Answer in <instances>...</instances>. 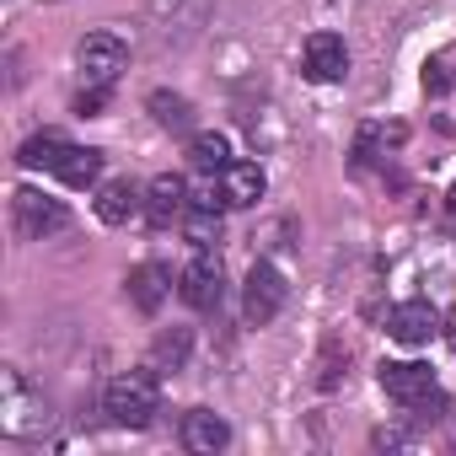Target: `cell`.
<instances>
[{
    "instance_id": "cell-1",
    "label": "cell",
    "mask_w": 456,
    "mask_h": 456,
    "mask_svg": "<svg viewBox=\"0 0 456 456\" xmlns=\"http://www.w3.org/2000/svg\"><path fill=\"white\" fill-rule=\"evenodd\" d=\"M156 403H161L156 365H145V370H124V376H113V381H108V392H102L108 419H113V424H124V429H145V424L156 419Z\"/></svg>"
},
{
    "instance_id": "cell-2",
    "label": "cell",
    "mask_w": 456,
    "mask_h": 456,
    "mask_svg": "<svg viewBox=\"0 0 456 456\" xmlns=\"http://www.w3.org/2000/svg\"><path fill=\"white\" fill-rule=\"evenodd\" d=\"M76 60H81V70H86L92 86H113L118 70H124V60H129V49H124L118 33H86L81 49H76Z\"/></svg>"
},
{
    "instance_id": "cell-3",
    "label": "cell",
    "mask_w": 456,
    "mask_h": 456,
    "mask_svg": "<svg viewBox=\"0 0 456 456\" xmlns=\"http://www.w3.org/2000/svg\"><path fill=\"white\" fill-rule=\"evenodd\" d=\"M12 209H17V232L22 237H49V232H60V225L70 220L65 215V204L60 199H49V193H38V188H17L12 193Z\"/></svg>"
},
{
    "instance_id": "cell-4",
    "label": "cell",
    "mask_w": 456,
    "mask_h": 456,
    "mask_svg": "<svg viewBox=\"0 0 456 456\" xmlns=\"http://www.w3.org/2000/svg\"><path fill=\"white\" fill-rule=\"evenodd\" d=\"M381 392L403 408H419L424 397H435V370L419 360H387L381 365Z\"/></svg>"
},
{
    "instance_id": "cell-5",
    "label": "cell",
    "mask_w": 456,
    "mask_h": 456,
    "mask_svg": "<svg viewBox=\"0 0 456 456\" xmlns=\"http://www.w3.org/2000/svg\"><path fill=\"white\" fill-rule=\"evenodd\" d=\"M280 306H285V280H280V269L274 264H253V274H248V290H242V312H248V322H274L280 317Z\"/></svg>"
},
{
    "instance_id": "cell-6",
    "label": "cell",
    "mask_w": 456,
    "mask_h": 456,
    "mask_svg": "<svg viewBox=\"0 0 456 456\" xmlns=\"http://www.w3.org/2000/svg\"><path fill=\"white\" fill-rule=\"evenodd\" d=\"M301 70H306V81H317V86L338 81V76L349 70V49H344V38H338V33H312V38H306V60H301Z\"/></svg>"
},
{
    "instance_id": "cell-7",
    "label": "cell",
    "mask_w": 456,
    "mask_h": 456,
    "mask_svg": "<svg viewBox=\"0 0 456 456\" xmlns=\"http://www.w3.org/2000/svg\"><path fill=\"white\" fill-rule=\"evenodd\" d=\"M183 301L193 306V312H215L220 306V290H225V280H220V258H209V253H199L188 269H183Z\"/></svg>"
},
{
    "instance_id": "cell-8",
    "label": "cell",
    "mask_w": 456,
    "mask_h": 456,
    "mask_svg": "<svg viewBox=\"0 0 456 456\" xmlns=\"http://www.w3.org/2000/svg\"><path fill=\"white\" fill-rule=\"evenodd\" d=\"M220 183V199H225V209H248V204H258L264 199V188H269V177H264V167L258 161H232L225 172H215Z\"/></svg>"
},
{
    "instance_id": "cell-9",
    "label": "cell",
    "mask_w": 456,
    "mask_h": 456,
    "mask_svg": "<svg viewBox=\"0 0 456 456\" xmlns=\"http://www.w3.org/2000/svg\"><path fill=\"white\" fill-rule=\"evenodd\" d=\"M435 328H440V317H435L429 301H403V306H392V317H387V333H392L397 344H429Z\"/></svg>"
},
{
    "instance_id": "cell-10",
    "label": "cell",
    "mask_w": 456,
    "mask_h": 456,
    "mask_svg": "<svg viewBox=\"0 0 456 456\" xmlns=\"http://www.w3.org/2000/svg\"><path fill=\"white\" fill-rule=\"evenodd\" d=\"M183 209H188V183H183L177 172H161V177L145 188V215H151V225H172Z\"/></svg>"
},
{
    "instance_id": "cell-11",
    "label": "cell",
    "mask_w": 456,
    "mask_h": 456,
    "mask_svg": "<svg viewBox=\"0 0 456 456\" xmlns=\"http://www.w3.org/2000/svg\"><path fill=\"white\" fill-rule=\"evenodd\" d=\"M225 440H232V429H225V419H220V413H209V408L183 413V445H188V451L215 456V451H225Z\"/></svg>"
},
{
    "instance_id": "cell-12",
    "label": "cell",
    "mask_w": 456,
    "mask_h": 456,
    "mask_svg": "<svg viewBox=\"0 0 456 456\" xmlns=\"http://www.w3.org/2000/svg\"><path fill=\"white\" fill-rule=\"evenodd\" d=\"M167 296H172V274H167L161 264H140V269L129 274V301H134L145 317H156Z\"/></svg>"
},
{
    "instance_id": "cell-13",
    "label": "cell",
    "mask_w": 456,
    "mask_h": 456,
    "mask_svg": "<svg viewBox=\"0 0 456 456\" xmlns=\"http://www.w3.org/2000/svg\"><path fill=\"white\" fill-rule=\"evenodd\" d=\"M140 204H145V199H140V188H134L129 177L102 183V193H97V220H102V225H124V220H134Z\"/></svg>"
},
{
    "instance_id": "cell-14",
    "label": "cell",
    "mask_w": 456,
    "mask_h": 456,
    "mask_svg": "<svg viewBox=\"0 0 456 456\" xmlns=\"http://www.w3.org/2000/svg\"><path fill=\"white\" fill-rule=\"evenodd\" d=\"M183 232H188V242H193L199 253H209V248L220 242V204L188 199V209H183Z\"/></svg>"
},
{
    "instance_id": "cell-15",
    "label": "cell",
    "mask_w": 456,
    "mask_h": 456,
    "mask_svg": "<svg viewBox=\"0 0 456 456\" xmlns=\"http://www.w3.org/2000/svg\"><path fill=\"white\" fill-rule=\"evenodd\" d=\"M54 177H65L70 188H92V183L102 177V151H92V145H70V151L60 156Z\"/></svg>"
},
{
    "instance_id": "cell-16",
    "label": "cell",
    "mask_w": 456,
    "mask_h": 456,
    "mask_svg": "<svg viewBox=\"0 0 456 456\" xmlns=\"http://www.w3.org/2000/svg\"><path fill=\"white\" fill-rule=\"evenodd\" d=\"M65 151H70V140H65V134H54V129H44V134H33V140L17 151V161H22V167H33V172H38V167H44V172H54Z\"/></svg>"
},
{
    "instance_id": "cell-17",
    "label": "cell",
    "mask_w": 456,
    "mask_h": 456,
    "mask_svg": "<svg viewBox=\"0 0 456 456\" xmlns=\"http://www.w3.org/2000/svg\"><path fill=\"white\" fill-rule=\"evenodd\" d=\"M188 161H193L199 172H225V167H232V145H225V134L204 129V134L188 140Z\"/></svg>"
},
{
    "instance_id": "cell-18",
    "label": "cell",
    "mask_w": 456,
    "mask_h": 456,
    "mask_svg": "<svg viewBox=\"0 0 456 456\" xmlns=\"http://www.w3.org/2000/svg\"><path fill=\"white\" fill-rule=\"evenodd\" d=\"M151 113H156V124H161V129H172V134H188V129H193V108H188V97L151 92Z\"/></svg>"
},
{
    "instance_id": "cell-19",
    "label": "cell",
    "mask_w": 456,
    "mask_h": 456,
    "mask_svg": "<svg viewBox=\"0 0 456 456\" xmlns=\"http://www.w3.org/2000/svg\"><path fill=\"white\" fill-rule=\"evenodd\" d=\"M183 360H188V328L161 333L156 349H151V365H156V370H183Z\"/></svg>"
},
{
    "instance_id": "cell-20",
    "label": "cell",
    "mask_w": 456,
    "mask_h": 456,
    "mask_svg": "<svg viewBox=\"0 0 456 456\" xmlns=\"http://www.w3.org/2000/svg\"><path fill=\"white\" fill-rule=\"evenodd\" d=\"M102 102H108V86H86V92L76 97V113H86V118H92V113H102Z\"/></svg>"
},
{
    "instance_id": "cell-21",
    "label": "cell",
    "mask_w": 456,
    "mask_h": 456,
    "mask_svg": "<svg viewBox=\"0 0 456 456\" xmlns=\"http://www.w3.org/2000/svg\"><path fill=\"white\" fill-rule=\"evenodd\" d=\"M445 81H451V76H445V65H440V60H435V65H424V92H445Z\"/></svg>"
},
{
    "instance_id": "cell-22",
    "label": "cell",
    "mask_w": 456,
    "mask_h": 456,
    "mask_svg": "<svg viewBox=\"0 0 456 456\" xmlns=\"http://www.w3.org/2000/svg\"><path fill=\"white\" fill-rule=\"evenodd\" d=\"M445 204H451V215H456V183H451V199H445Z\"/></svg>"
},
{
    "instance_id": "cell-23",
    "label": "cell",
    "mask_w": 456,
    "mask_h": 456,
    "mask_svg": "<svg viewBox=\"0 0 456 456\" xmlns=\"http://www.w3.org/2000/svg\"><path fill=\"white\" fill-rule=\"evenodd\" d=\"M451 344H456V306H451Z\"/></svg>"
}]
</instances>
